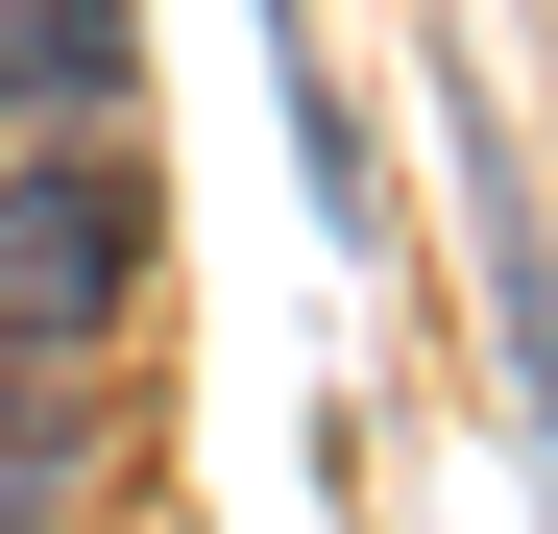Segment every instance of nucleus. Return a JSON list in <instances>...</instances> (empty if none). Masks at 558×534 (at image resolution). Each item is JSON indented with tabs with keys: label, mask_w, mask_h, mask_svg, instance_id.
<instances>
[{
	"label": "nucleus",
	"mask_w": 558,
	"mask_h": 534,
	"mask_svg": "<svg viewBox=\"0 0 558 534\" xmlns=\"http://www.w3.org/2000/svg\"><path fill=\"white\" fill-rule=\"evenodd\" d=\"M0 98H122V0H0Z\"/></svg>",
	"instance_id": "2"
},
{
	"label": "nucleus",
	"mask_w": 558,
	"mask_h": 534,
	"mask_svg": "<svg viewBox=\"0 0 558 534\" xmlns=\"http://www.w3.org/2000/svg\"><path fill=\"white\" fill-rule=\"evenodd\" d=\"M122 292H146V170L122 146H25L0 170V365L122 340Z\"/></svg>",
	"instance_id": "1"
}]
</instances>
